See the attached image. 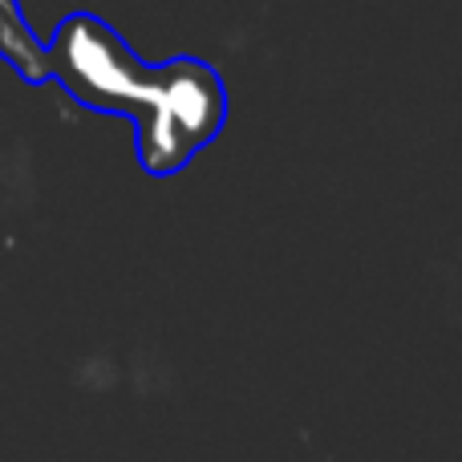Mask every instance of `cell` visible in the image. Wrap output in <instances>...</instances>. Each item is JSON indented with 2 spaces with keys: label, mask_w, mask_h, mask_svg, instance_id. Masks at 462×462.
<instances>
[{
  "label": "cell",
  "mask_w": 462,
  "mask_h": 462,
  "mask_svg": "<svg viewBox=\"0 0 462 462\" xmlns=\"http://www.w3.org/2000/svg\"><path fill=\"white\" fill-rule=\"evenodd\" d=\"M45 73L89 110L122 114L138 126V159L151 175H175L227 118V89L208 61L175 57L146 65L106 21L73 13L57 24Z\"/></svg>",
  "instance_id": "6da1fadb"
},
{
  "label": "cell",
  "mask_w": 462,
  "mask_h": 462,
  "mask_svg": "<svg viewBox=\"0 0 462 462\" xmlns=\"http://www.w3.org/2000/svg\"><path fill=\"white\" fill-rule=\"evenodd\" d=\"M0 57H8V61L21 69L24 81H45V53L37 49V41H32L29 24L21 21V8H16V0H0Z\"/></svg>",
  "instance_id": "7a4b0ae2"
}]
</instances>
